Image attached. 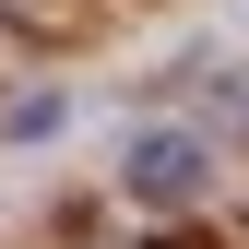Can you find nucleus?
<instances>
[{
	"instance_id": "nucleus-1",
	"label": "nucleus",
	"mask_w": 249,
	"mask_h": 249,
	"mask_svg": "<svg viewBox=\"0 0 249 249\" xmlns=\"http://www.w3.org/2000/svg\"><path fill=\"white\" fill-rule=\"evenodd\" d=\"M119 190L154 202V213H166V202H190V190H202V142H190V131H142L131 154H119Z\"/></svg>"
}]
</instances>
